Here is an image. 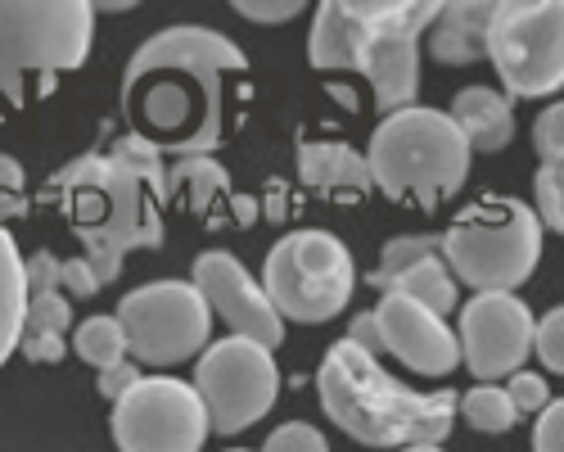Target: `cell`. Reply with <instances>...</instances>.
I'll list each match as a JSON object with an SVG mask.
<instances>
[{"mask_svg":"<svg viewBox=\"0 0 564 452\" xmlns=\"http://www.w3.org/2000/svg\"><path fill=\"white\" fill-rule=\"evenodd\" d=\"M316 394L325 417L366 448H443L456 421V394H420L402 385L380 367V357L361 353L352 340L330 344V353L321 357Z\"/></svg>","mask_w":564,"mask_h":452,"instance_id":"cell-1","label":"cell"},{"mask_svg":"<svg viewBox=\"0 0 564 452\" xmlns=\"http://www.w3.org/2000/svg\"><path fill=\"white\" fill-rule=\"evenodd\" d=\"M51 186L68 195L73 232L82 240V258L96 267V277L109 286L131 249H159L167 240L159 200L131 168L113 154H82L51 176Z\"/></svg>","mask_w":564,"mask_h":452,"instance_id":"cell-2","label":"cell"},{"mask_svg":"<svg viewBox=\"0 0 564 452\" xmlns=\"http://www.w3.org/2000/svg\"><path fill=\"white\" fill-rule=\"evenodd\" d=\"M469 159H475V150H469L465 131L452 122V114L425 105L389 114L370 131L366 146L375 191L420 208L452 200L469 176Z\"/></svg>","mask_w":564,"mask_h":452,"instance_id":"cell-3","label":"cell"},{"mask_svg":"<svg viewBox=\"0 0 564 452\" xmlns=\"http://www.w3.org/2000/svg\"><path fill=\"white\" fill-rule=\"evenodd\" d=\"M96 41V6L86 0H0V96L23 109L51 96L59 73L77 68Z\"/></svg>","mask_w":564,"mask_h":452,"instance_id":"cell-4","label":"cell"},{"mask_svg":"<svg viewBox=\"0 0 564 452\" xmlns=\"http://www.w3.org/2000/svg\"><path fill=\"white\" fill-rule=\"evenodd\" d=\"M452 277L479 294H514L542 258V217L524 200H479L438 236Z\"/></svg>","mask_w":564,"mask_h":452,"instance_id":"cell-5","label":"cell"},{"mask_svg":"<svg viewBox=\"0 0 564 452\" xmlns=\"http://www.w3.org/2000/svg\"><path fill=\"white\" fill-rule=\"evenodd\" d=\"M262 290L285 322L321 326L339 316L357 290V267L339 236L330 232H290L275 240L262 262Z\"/></svg>","mask_w":564,"mask_h":452,"instance_id":"cell-6","label":"cell"},{"mask_svg":"<svg viewBox=\"0 0 564 452\" xmlns=\"http://www.w3.org/2000/svg\"><path fill=\"white\" fill-rule=\"evenodd\" d=\"M249 68V55L217 28L199 23H172L145 36V45L127 60L122 68V105H131V90H140L159 73H185L199 90V109H204V154L217 150L221 141V73Z\"/></svg>","mask_w":564,"mask_h":452,"instance_id":"cell-7","label":"cell"},{"mask_svg":"<svg viewBox=\"0 0 564 452\" xmlns=\"http://www.w3.org/2000/svg\"><path fill=\"white\" fill-rule=\"evenodd\" d=\"M127 353L140 367L191 362L213 340V308L195 281H150L118 303Z\"/></svg>","mask_w":564,"mask_h":452,"instance_id":"cell-8","label":"cell"},{"mask_svg":"<svg viewBox=\"0 0 564 452\" xmlns=\"http://www.w3.org/2000/svg\"><path fill=\"white\" fill-rule=\"evenodd\" d=\"M488 60L510 96H555L564 86V0H497Z\"/></svg>","mask_w":564,"mask_h":452,"instance_id":"cell-9","label":"cell"},{"mask_svg":"<svg viewBox=\"0 0 564 452\" xmlns=\"http://www.w3.org/2000/svg\"><path fill=\"white\" fill-rule=\"evenodd\" d=\"M191 385L199 389V398L208 407L213 434H240V430L258 426L280 398L275 353L253 340L226 335L199 353Z\"/></svg>","mask_w":564,"mask_h":452,"instance_id":"cell-10","label":"cell"},{"mask_svg":"<svg viewBox=\"0 0 564 452\" xmlns=\"http://www.w3.org/2000/svg\"><path fill=\"white\" fill-rule=\"evenodd\" d=\"M438 0H366V45L357 73L370 82L375 105L398 114L420 96V32L438 19Z\"/></svg>","mask_w":564,"mask_h":452,"instance_id":"cell-11","label":"cell"},{"mask_svg":"<svg viewBox=\"0 0 564 452\" xmlns=\"http://www.w3.org/2000/svg\"><path fill=\"white\" fill-rule=\"evenodd\" d=\"M208 434V407L191 380L145 376L127 398L113 402L118 452H204Z\"/></svg>","mask_w":564,"mask_h":452,"instance_id":"cell-12","label":"cell"},{"mask_svg":"<svg viewBox=\"0 0 564 452\" xmlns=\"http://www.w3.org/2000/svg\"><path fill=\"white\" fill-rule=\"evenodd\" d=\"M533 335H538V316L514 294H475L460 308V331H456L460 362L479 376V385H497L510 380L514 372H524Z\"/></svg>","mask_w":564,"mask_h":452,"instance_id":"cell-13","label":"cell"},{"mask_svg":"<svg viewBox=\"0 0 564 452\" xmlns=\"http://www.w3.org/2000/svg\"><path fill=\"white\" fill-rule=\"evenodd\" d=\"M191 281L204 290L213 316L230 331V335H240V340H253L262 348H280L285 344V316L275 312V303L267 299L262 281L253 277V271L226 254V249H204L195 258V271H191Z\"/></svg>","mask_w":564,"mask_h":452,"instance_id":"cell-14","label":"cell"},{"mask_svg":"<svg viewBox=\"0 0 564 452\" xmlns=\"http://www.w3.org/2000/svg\"><path fill=\"white\" fill-rule=\"evenodd\" d=\"M375 316H380L384 353H393L402 367L420 376H447L460 367V340L447 326V316L420 308L406 294H380Z\"/></svg>","mask_w":564,"mask_h":452,"instance_id":"cell-15","label":"cell"},{"mask_svg":"<svg viewBox=\"0 0 564 452\" xmlns=\"http://www.w3.org/2000/svg\"><path fill=\"white\" fill-rule=\"evenodd\" d=\"M366 32H370L366 0H325V6H316L312 36H307L312 68H325V73L348 68V73H357Z\"/></svg>","mask_w":564,"mask_h":452,"instance_id":"cell-16","label":"cell"},{"mask_svg":"<svg viewBox=\"0 0 564 452\" xmlns=\"http://www.w3.org/2000/svg\"><path fill=\"white\" fill-rule=\"evenodd\" d=\"M497 0H452L430 28V51L438 64H479L488 60V28Z\"/></svg>","mask_w":564,"mask_h":452,"instance_id":"cell-17","label":"cell"},{"mask_svg":"<svg viewBox=\"0 0 564 452\" xmlns=\"http://www.w3.org/2000/svg\"><path fill=\"white\" fill-rule=\"evenodd\" d=\"M447 114H452V122L465 131L469 150L497 154V150L510 146V136H514L510 96H506V90H492V86H460Z\"/></svg>","mask_w":564,"mask_h":452,"instance_id":"cell-18","label":"cell"},{"mask_svg":"<svg viewBox=\"0 0 564 452\" xmlns=\"http://www.w3.org/2000/svg\"><path fill=\"white\" fill-rule=\"evenodd\" d=\"M299 176L312 191H352V195L375 191L366 154H357L344 141H303L299 146Z\"/></svg>","mask_w":564,"mask_h":452,"instance_id":"cell-19","label":"cell"},{"mask_svg":"<svg viewBox=\"0 0 564 452\" xmlns=\"http://www.w3.org/2000/svg\"><path fill=\"white\" fill-rule=\"evenodd\" d=\"M28 322V258L19 254V240L0 226V367L23 344Z\"/></svg>","mask_w":564,"mask_h":452,"instance_id":"cell-20","label":"cell"},{"mask_svg":"<svg viewBox=\"0 0 564 452\" xmlns=\"http://www.w3.org/2000/svg\"><path fill=\"white\" fill-rule=\"evenodd\" d=\"M73 353L86 362V367H96L100 376L113 372V367H122V362H127V331L118 322V312L113 316L96 312V316H86V322H77Z\"/></svg>","mask_w":564,"mask_h":452,"instance_id":"cell-21","label":"cell"},{"mask_svg":"<svg viewBox=\"0 0 564 452\" xmlns=\"http://www.w3.org/2000/svg\"><path fill=\"white\" fill-rule=\"evenodd\" d=\"M384 294H406V299H415L420 308L447 316V312L456 308V277H452V267L443 262V249H438L434 258H425L420 267H411L406 277H398Z\"/></svg>","mask_w":564,"mask_h":452,"instance_id":"cell-22","label":"cell"},{"mask_svg":"<svg viewBox=\"0 0 564 452\" xmlns=\"http://www.w3.org/2000/svg\"><path fill=\"white\" fill-rule=\"evenodd\" d=\"M109 154L145 181L159 204H167V168H163V146L159 141H150V136H140V131H122L109 146Z\"/></svg>","mask_w":564,"mask_h":452,"instance_id":"cell-23","label":"cell"},{"mask_svg":"<svg viewBox=\"0 0 564 452\" xmlns=\"http://www.w3.org/2000/svg\"><path fill=\"white\" fill-rule=\"evenodd\" d=\"M226 186V168L213 159H181L167 172V200H191V208H208L213 195Z\"/></svg>","mask_w":564,"mask_h":452,"instance_id":"cell-24","label":"cell"},{"mask_svg":"<svg viewBox=\"0 0 564 452\" xmlns=\"http://www.w3.org/2000/svg\"><path fill=\"white\" fill-rule=\"evenodd\" d=\"M460 417L479 434H506L520 421V412H514V402L501 385H475L469 394H460Z\"/></svg>","mask_w":564,"mask_h":452,"instance_id":"cell-25","label":"cell"},{"mask_svg":"<svg viewBox=\"0 0 564 452\" xmlns=\"http://www.w3.org/2000/svg\"><path fill=\"white\" fill-rule=\"evenodd\" d=\"M438 254V240L434 236H393L384 249H380V262H375V271H370V281H375V290H389L398 277H406L411 267H420L425 258H434Z\"/></svg>","mask_w":564,"mask_h":452,"instance_id":"cell-26","label":"cell"},{"mask_svg":"<svg viewBox=\"0 0 564 452\" xmlns=\"http://www.w3.org/2000/svg\"><path fill=\"white\" fill-rule=\"evenodd\" d=\"M73 326V303L55 290V294H36L28 299V322H23V340H64Z\"/></svg>","mask_w":564,"mask_h":452,"instance_id":"cell-27","label":"cell"},{"mask_svg":"<svg viewBox=\"0 0 564 452\" xmlns=\"http://www.w3.org/2000/svg\"><path fill=\"white\" fill-rule=\"evenodd\" d=\"M533 191H538V217H542V226H551V232L564 236V163H542Z\"/></svg>","mask_w":564,"mask_h":452,"instance_id":"cell-28","label":"cell"},{"mask_svg":"<svg viewBox=\"0 0 564 452\" xmlns=\"http://www.w3.org/2000/svg\"><path fill=\"white\" fill-rule=\"evenodd\" d=\"M262 452H330V439H325L312 421H285L267 434Z\"/></svg>","mask_w":564,"mask_h":452,"instance_id":"cell-29","label":"cell"},{"mask_svg":"<svg viewBox=\"0 0 564 452\" xmlns=\"http://www.w3.org/2000/svg\"><path fill=\"white\" fill-rule=\"evenodd\" d=\"M533 353L546 362L555 376H564V308H551L542 322H538V335H533Z\"/></svg>","mask_w":564,"mask_h":452,"instance_id":"cell-30","label":"cell"},{"mask_svg":"<svg viewBox=\"0 0 564 452\" xmlns=\"http://www.w3.org/2000/svg\"><path fill=\"white\" fill-rule=\"evenodd\" d=\"M533 146L546 163H564V100H555L551 109L538 114L533 122Z\"/></svg>","mask_w":564,"mask_h":452,"instance_id":"cell-31","label":"cell"},{"mask_svg":"<svg viewBox=\"0 0 564 452\" xmlns=\"http://www.w3.org/2000/svg\"><path fill=\"white\" fill-rule=\"evenodd\" d=\"M506 394H510V402H514V412H520V417L546 412V407H551V389H546V380L533 376V372H514V376L506 380Z\"/></svg>","mask_w":564,"mask_h":452,"instance_id":"cell-32","label":"cell"},{"mask_svg":"<svg viewBox=\"0 0 564 452\" xmlns=\"http://www.w3.org/2000/svg\"><path fill=\"white\" fill-rule=\"evenodd\" d=\"M59 271H64V262H59L51 249L28 254V299H36V294H55V290H59Z\"/></svg>","mask_w":564,"mask_h":452,"instance_id":"cell-33","label":"cell"},{"mask_svg":"<svg viewBox=\"0 0 564 452\" xmlns=\"http://www.w3.org/2000/svg\"><path fill=\"white\" fill-rule=\"evenodd\" d=\"M59 290H68L73 299H96L105 290V281L96 277V267H90L86 258H68L64 271H59Z\"/></svg>","mask_w":564,"mask_h":452,"instance_id":"cell-34","label":"cell"},{"mask_svg":"<svg viewBox=\"0 0 564 452\" xmlns=\"http://www.w3.org/2000/svg\"><path fill=\"white\" fill-rule=\"evenodd\" d=\"M533 452H564V398H551V407L538 417Z\"/></svg>","mask_w":564,"mask_h":452,"instance_id":"cell-35","label":"cell"},{"mask_svg":"<svg viewBox=\"0 0 564 452\" xmlns=\"http://www.w3.org/2000/svg\"><path fill=\"white\" fill-rule=\"evenodd\" d=\"M235 14L253 19V23H290L303 14V0H271V6H258V0H235Z\"/></svg>","mask_w":564,"mask_h":452,"instance_id":"cell-36","label":"cell"},{"mask_svg":"<svg viewBox=\"0 0 564 452\" xmlns=\"http://www.w3.org/2000/svg\"><path fill=\"white\" fill-rule=\"evenodd\" d=\"M140 380H145V372H140V362H122V367H113V372H105V376H100V398L118 402V398H127Z\"/></svg>","mask_w":564,"mask_h":452,"instance_id":"cell-37","label":"cell"},{"mask_svg":"<svg viewBox=\"0 0 564 452\" xmlns=\"http://www.w3.org/2000/svg\"><path fill=\"white\" fill-rule=\"evenodd\" d=\"M348 340L361 348V353H370V357H380L384 353V335H380V316L375 312H361L357 322H352V331H348Z\"/></svg>","mask_w":564,"mask_h":452,"instance_id":"cell-38","label":"cell"},{"mask_svg":"<svg viewBox=\"0 0 564 452\" xmlns=\"http://www.w3.org/2000/svg\"><path fill=\"white\" fill-rule=\"evenodd\" d=\"M19 348H23L28 362H41V367H51V362H64L68 340H23Z\"/></svg>","mask_w":564,"mask_h":452,"instance_id":"cell-39","label":"cell"},{"mask_svg":"<svg viewBox=\"0 0 564 452\" xmlns=\"http://www.w3.org/2000/svg\"><path fill=\"white\" fill-rule=\"evenodd\" d=\"M28 186V172L14 154H0V195H23Z\"/></svg>","mask_w":564,"mask_h":452,"instance_id":"cell-40","label":"cell"},{"mask_svg":"<svg viewBox=\"0 0 564 452\" xmlns=\"http://www.w3.org/2000/svg\"><path fill=\"white\" fill-rule=\"evenodd\" d=\"M235 222L253 226V222H258V204H253V200H235Z\"/></svg>","mask_w":564,"mask_h":452,"instance_id":"cell-41","label":"cell"},{"mask_svg":"<svg viewBox=\"0 0 564 452\" xmlns=\"http://www.w3.org/2000/svg\"><path fill=\"white\" fill-rule=\"evenodd\" d=\"M330 96H335V100H339V105H348V109H352V105H357V96H352V90H348V86H339V82H335V86H330Z\"/></svg>","mask_w":564,"mask_h":452,"instance_id":"cell-42","label":"cell"},{"mask_svg":"<svg viewBox=\"0 0 564 452\" xmlns=\"http://www.w3.org/2000/svg\"><path fill=\"white\" fill-rule=\"evenodd\" d=\"M402 452H443L438 443H420V448H402Z\"/></svg>","mask_w":564,"mask_h":452,"instance_id":"cell-43","label":"cell"},{"mask_svg":"<svg viewBox=\"0 0 564 452\" xmlns=\"http://www.w3.org/2000/svg\"><path fill=\"white\" fill-rule=\"evenodd\" d=\"M226 452H249V448H226Z\"/></svg>","mask_w":564,"mask_h":452,"instance_id":"cell-44","label":"cell"}]
</instances>
